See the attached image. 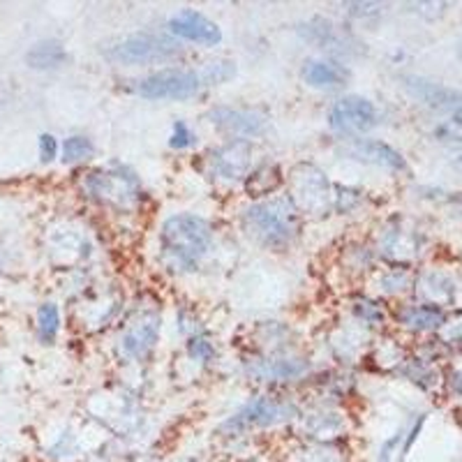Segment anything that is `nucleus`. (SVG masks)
<instances>
[{"instance_id": "f257e3e1", "label": "nucleus", "mask_w": 462, "mask_h": 462, "mask_svg": "<svg viewBox=\"0 0 462 462\" xmlns=\"http://www.w3.org/2000/svg\"><path fill=\"white\" fill-rule=\"evenodd\" d=\"M243 226L250 236L266 247H284L299 236V206L291 197H273L245 210Z\"/></svg>"}, {"instance_id": "f03ea898", "label": "nucleus", "mask_w": 462, "mask_h": 462, "mask_svg": "<svg viewBox=\"0 0 462 462\" xmlns=\"http://www.w3.org/2000/svg\"><path fill=\"white\" fill-rule=\"evenodd\" d=\"M213 231L204 217L173 216L162 226V253L173 268H195L208 253Z\"/></svg>"}, {"instance_id": "7ed1b4c3", "label": "nucleus", "mask_w": 462, "mask_h": 462, "mask_svg": "<svg viewBox=\"0 0 462 462\" xmlns=\"http://www.w3.org/2000/svg\"><path fill=\"white\" fill-rule=\"evenodd\" d=\"M179 44L164 35H152V32H137V35L125 37L123 42L111 47L106 56L116 63L127 65H148L169 60L179 53Z\"/></svg>"}, {"instance_id": "20e7f679", "label": "nucleus", "mask_w": 462, "mask_h": 462, "mask_svg": "<svg viewBox=\"0 0 462 462\" xmlns=\"http://www.w3.org/2000/svg\"><path fill=\"white\" fill-rule=\"evenodd\" d=\"M204 86L201 74L192 69H160L137 84V93L146 100H185Z\"/></svg>"}, {"instance_id": "39448f33", "label": "nucleus", "mask_w": 462, "mask_h": 462, "mask_svg": "<svg viewBox=\"0 0 462 462\" xmlns=\"http://www.w3.org/2000/svg\"><path fill=\"white\" fill-rule=\"evenodd\" d=\"M377 123V109L365 97H342L333 105L331 114H328V125L336 132H345V134H356V132H365L374 127Z\"/></svg>"}, {"instance_id": "423d86ee", "label": "nucleus", "mask_w": 462, "mask_h": 462, "mask_svg": "<svg viewBox=\"0 0 462 462\" xmlns=\"http://www.w3.org/2000/svg\"><path fill=\"white\" fill-rule=\"evenodd\" d=\"M86 188L100 201L116 206H130L139 197L137 179L123 169H118V171H95Z\"/></svg>"}, {"instance_id": "0eeeda50", "label": "nucleus", "mask_w": 462, "mask_h": 462, "mask_svg": "<svg viewBox=\"0 0 462 462\" xmlns=\"http://www.w3.org/2000/svg\"><path fill=\"white\" fill-rule=\"evenodd\" d=\"M291 414H294L291 404L271 398H257L250 404H245L236 416H231L226 420V428L243 430V428L253 426H275V423H282V420L291 419Z\"/></svg>"}, {"instance_id": "6e6552de", "label": "nucleus", "mask_w": 462, "mask_h": 462, "mask_svg": "<svg viewBox=\"0 0 462 462\" xmlns=\"http://www.w3.org/2000/svg\"><path fill=\"white\" fill-rule=\"evenodd\" d=\"M294 192L291 197L294 204H303V208L312 210V213H321V210L328 208L331 204V185L326 180L324 173L315 167H300L294 173Z\"/></svg>"}, {"instance_id": "1a4fd4ad", "label": "nucleus", "mask_w": 462, "mask_h": 462, "mask_svg": "<svg viewBox=\"0 0 462 462\" xmlns=\"http://www.w3.org/2000/svg\"><path fill=\"white\" fill-rule=\"evenodd\" d=\"M404 88L411 97H416L430 109L451 111V114L462 111V90L451 88V86L437 84V81L423 79V77H404Z\"/></svg>"}, {"instance_id": "9d476101", "label": "nucleus", "mask_w": 462, "mask_h": 462, "mask_svg": "<svg viewBox=\"0 0 462 462\" xmlns=\"http://www.w3.org/2000/svg\"><path fill=\"white\" fill-rule=\"evenodd\" d=\"M169 31L173 35L183 37V40H189V42L208 44V47H216V44L222 42V31L217 28V23H213L208 16L195 10H183L171 16Z\"/></svg>"}, {"instance_id": "9b49d317", "label": "nucleus", "mask_w": 462, "mask_h": 462, "mask_svg": "<svg viewBox=\"0 0 462 462\" xmlns=\"http://www.w3.org/2000/svg\"><path fill=\"white\" fill-rule=\"evenodd\" d=\"M160 337V317L158 315H142L139 319L132 321L121 337L123 354L127 358H143L151 352Z\"/></svg>"}, {"instance_id": "f8f14e48", "label": "nucleus", "mask_w": 462, "mask_h": 462, "mask_svg": "<svg viewBox=\"0 0 462 462\" xmlns=\"http://www.w3.org/2000/svg\"><path fill=\"white\" fill-rule=\"evenodd\" d=\"M210 121H213V125L222 127V130L231 132V134H241V137H253V134L266 130V116L250 109L220 106V109L210 111Z\"/></svg>"}, {"instance_id": "ddd939ff", "label": "nucleus", "mask_w": 462, "mask_h": 462, "mask_svg": "<svg viewBox=\"0 0 462 462\" xmlns=\"http://www.w3.org/2000/svg\"><path fill=\"white\" fill-rule=\"evenodd\" d=\"M213 171L222 179H241L253 164V146L247 142H234L210 155Z\"/></svg>"}, {"instance_id": "4468645a", "label": "nucleus", "mask_w": 462, "mask_h": 462, "mask_svg": "<svg viewBox=\"0 0 462 462\" xmlns=\"http://www.w3.org/2000/svg\"><path fill=\"white\" fill-rule=\"evenodd\" d=\"M349 155H354L356 160H363V162L379 164V167L393 169V171H400L404 169V160L395 148H391L389 143L382 142H368V139H358L352 146L346 148Z\"/></svg>"}, {"instance_id": "2eb2a0df", "label": "nucleus", "mask_w": 462, "mask_h": 462, "mask_svg": "<svg viewBox=\"0 0 462 462\" xmlns=\"http://www.w3.org/2000/svg\"><path fill=\"white\" fill-rule=\"evenodd\" d=\"M308 370V363L299 361V358H266V361H259L257 365L250 368V373L259 379H291L299 377Z\"/></svg>"}, {"instance_id": "dca6fc26", "label": "nucleus", "mask_w": 462, "mask_h": 462, "mask_svg": "<svg viewBox=\"0 0 462 462\" xmlns=\"http://www.w3.org/2000/svg\"><path fill=\"white\" fill-rule=\"evenodd\" d=\"M305 81L315 88H336L346 79V72L336 63H326V60H310L305 65L303 72Z\"/></svg>"}, {"instance_id": "f3484780", "label": "nucleus", "mask_w": 462, "mask_h": 462, "mask_svg": "<svg viewBox=\"0 0 462 462\" xmlns=\"http://www.w3.org/2000/svg\"><path fill=\"white\" fill-rule=\"evenodd\" d=\"M65 60V49L63 44L56 42V40H44V42H37L31 51L26 53V63L32 69H49L58 68V65Z\"/></svg>"}, {"instance_id": "a211bd4d", "label": "nucleus", "mask_w": 462, "mask_h": 462, "mask_svg": "<svg viewBox=\"0 0 462 462\" xmlns=\"http://www.w3.org/2000/svg\"><path fill=\"white\" fill-rule=\"evenodd\" d=\"M404 326H410L414 331H432L444 324V312L435 305H414L410 310L402 312Z\"/></svg>"}, {"instance_id": "6ab92c4d", "label": "nucleus", "mask_w": 462, "mask_h": 462, "mask_svg": "<svg viewBox=\"0 0 462 462\" xmlns=\"http://www.w3.org/2000/svg\"><path fill=\"white\" fill-rule=\"evenodd\" d=\"M280 185V171L275 167H263L257 169L254 173H250L247 179V192L254 197L271 195L275 188Z\"/></svg>"}, {"instance_id": "aec40b11", "label": "nucleus", "mask_w": 462, "mask_h": 462, "mask_svg": "<svg viewBox=\"0 0 462 462\" xmlns=\"http://www.w3.org/2000/svg\"><path fill=\"white\" fill-rule=\"evenodd\" d=\"M58 328H60V312L53 303H44L40 310H37V331L44 342H51L58 336Z\"/></svg>"}, {"instance_id": "412c9836", "label": "nucleus", "mask_w": 462, "mask_h": 462, "mask_svg": "<svg viewBox=\"0 0 462 462\" xmlns=\"http://www.w3.org/2000/svg\"><path fill=\"white\" fill-rule=\"evenodd\" d=\"M95 152L93 143L86 137H69L63 143V160L65 162H81V160H88Z\"/></svg>"}, {"instance_id": "4be33fe9", "label": "nucleus", "mask_w": 462, "mask_h": 462, "mask_svg": "<svg viewBox=\"0 0 462 462\" xmlns=\"http://www.w3.org/2000/svg\"><path fill=\"white\" fill-rule=\"evenodd\" d=\"M234 77V65L231 63H208L201 69V81L204 84H220Z\"/></svg>"}, {"instance_id": "5701e85b", "label": "nucleus", "mask_w": 462, "mask_h": 462, "mask_svg": "<svg viewBox=\"0 0 462 462\" xmlns=\"http://www.w3.org/2000/svg\"><path fill=\"white\" fill-rule=\"evenodd\" d=\"M197 142L195 137V132L189 130L188 123L179 121V123H173V132H171V148H179V151H183V148L192 146V143Z\"/></svg>"}, {"instance_id": "b1692460", "label": "nucleus", "mask_w": 462, "mask_h": 462, "mask_svg": "<svg viewBox=\"0 0 462 462\" xmlns=\"http://www.w3.org/2000/svg\"><path fill=\"white\" fill-rule=\"evenodd\" d=\"M56 152H58L56 139H53L51 134H42V137H40V158H42L44 162H51V160L56 158Z\"/></svg>"}, {"instance_id": "393cba45", "label": "nucleus", "mask_w": 462, "mask_h": 462, "mask_svg": "<svg viewBox=\"0 0 462 462\" xmlns=\"http://www.w3.org/2000/svg\"><path fill=\"white\" fill-rule=\"evenodd\" d=\"M346 7H352L354 16H373L382 14L383 12L382 3H349Z\"/></svg>"}, {"instance_id": "a878e982", "label": "nucleus", "mask_w": 462, "mask_h": 462, "mask_svg": "<svg viewBox=\"0 0 462 462\" xmlns=\"http://www.w3.org/2000/svg\"><path fill=\"white\" fill-rule=\"evenodd\" d=\"M189 354H192L195 358H201V361H208V358L213 356V346L199 337V340H192V345H189Z\"/></svg>"}, {"instance_id": "bb28decb", "label": "nucleus", "mask_w": 462, "mask_h": 462, "mask_svg": "<svg viewBox=\"0 0 462 462\" xmlns=\"http://www.w3.org/2000/svg\"><path fill=\"white\" fill-rule=\"evenodd\" d=\"M400 441H402V435H395L393 439H389L386 444L382 447V453H379V462H393V456H395V447H398Z\"/></svg>"}, {"instance_id": "cd10ccee", "label": "nucleus", "mask_w": 462, "mask_h": 462, "mask_svg": "<svg viewBox=\"0 0 462 462\" xmlns=\"http://www.w3.org/2000/svg\"><path fill=\"white\" fill-rule=\"evenodd\" d=\"M363 305H365V308H361V315L365 317V319H373V321L383 319V315L377 310V308H374L373 303H363Z\"/></svg>"}, {"instance_id": "c85d7f7f", "label": "nucleus", "mask_w": 462, "mask_h": 462, "mask_svg": "<svg viewBox=\"0 0 462 462\" xmlns=\"http://www.w3.org/2000/svg\"><path fill=\"white\" fill-rule=\"evenodd\" d=\"M453 389H456V393H462V373L453 374Z\"/></svg>"}, {"instance_id": "c756f323", "label": "nucleus", "mask_w": 462, "mask_h": 462, "mask_svg": "<svg viewBox=\"0 0 462 462\" xmlns=\"http://www.w3.org/2000/svg\"><path fill=\"white\" fill-rule=\"evenodd\" d=\"M456 164H457V167L462 169V151H457V155H456Z\"/></svg>"}, {"instance_id": "7c9ffc66", "label": "nucleus", "mask_w": 462, "mask_h": 462, "mask_svg": "<svg viewBox=\"0 0 462 462\" xmlns=\"http://www.w3.org/2000/svg\"><path fill=\"white\" fill-rule=\"evenodd\" d=\"M457 56H460V60H462V42H460V51H457Z\"/></svg>"}]
</instances>
